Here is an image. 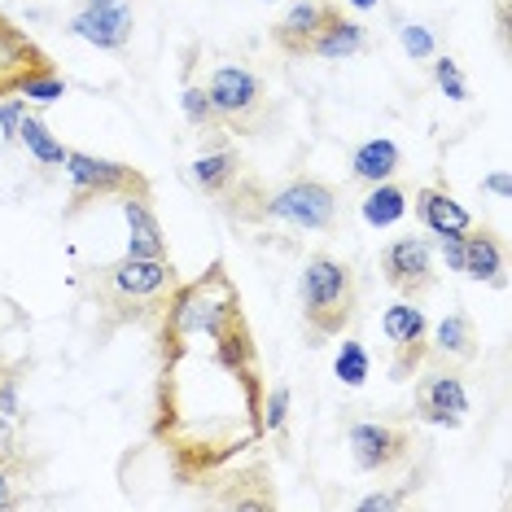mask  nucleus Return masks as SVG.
Listing matches in <instances>:
<instances>
[{
  "instance_id": "f03ea898",
  "label": "nucleus",
  "mask_w": 512,
  "mask_h": 512,
  "mask_svg": "<svg viewBox=\"0 0 512 512\" xmlns=\"http://www.w3.org/2000/svg\"><path fill=\"white\" fill-rule=\"evenodd\" d=\"M176 285V263L141 259V254H123V259L84 267V276H79V289L101 316V333L123 329V324H154Z\"/></svg>"
},
{
  "instance_id": "9d476101",
  "label": "nucleus",
  "mask_w": 512,
  "mask_h": 512,
  "mask_svg": "<svg viewBox=\"0 0 512 512\" xmlns=\"http://www.w3.org/2000/svg\"><path fill=\"white\" fill-rule=\"evenodd\" d=\"M412 416L421 425H438V429H460L469 421V390H464L460 372L438 359L434 372H425V377L416 381Z\"/></svg>"
},
{
  "instance_id": "cd10ccee",
  "label": "nucleus",
  "mask_w": 512,
  "mask_h": 512,
  "mask_svg": "<svg viewBox=\"0 0 512 512\" xmlns=\"http://www.w3.org/2000/svg\"><path fill=\"white\" fill-rule=\"evenodd\" d=\"M429 71H434V84L447 92L451 101H469V79H464V71H460L456 57L434 53V57H429Z\"/></svg>"
},
{
  "instance_id": "2f4dec72",
  "label": "nucleus",
  "mask_w": 512,
  "mask_h": 512,
  "mask_svg": "<svg viewBox=\"0 0 512 512\" xmlns=\"http://www.w3.org/2000/svg\"><path fill=\"white\" fill-rule=\"evenodd\" d=\"M0 464H31L27 460V442H22L14 416H0Z\"/></svg>"
},
{
  "instance_id": "f3484780",
  "label": "nucleus",
  "mask_w": 512,
  "mask_h": 512,
  "mask_svg": "<svg viewBox=\"0 0 512 512\" xmlns=\"http://www.w3.org/2000/svg\"><path fill=\"white\" fill-rule=\"evenodd\" d=\"M412 211L416 219L434 232V237H447V232H469L477 219L464 211V202H456V193L447 184H421L412 197Z\"/></svg>"
},
{
  "instance_id": "7c9ffc66",
  "label": "nucleus",
  "mask_w": 512,
  "mask_h": 512,
  "mask_svg": "<svg viewBox=\"0 0 512 512\" xmlns=\"http://www.w3.org/2000/svg\"><path fill=\"white\" fill-rule=\"evenodd\" d=\"M399 44L407 49V57H412V62H429V57L438 53L434 36H429L425 27H416V22H403V27H399Z\"/></svg>"
},
{
  "instance_id": "423d86ee",
  "label": "nucleus",
  "mask_w": 512,
  "mask_h": 512,
  "mask_svg": "<svg viewBox=\"0 0 512 512\" xmlns=\"http://www.w3.org/2000/svg\"><path fill=\"white\" fill-rule=\"evenodd\" d=\"M66 180H71V206L66 215L88 211L92 202H123V197H154V184L141 167L119 158H97L84 149H66Z\"/></svg>"
},
{
  "instance_id": "c85d7f7f",
  "label": "nucleus",
  "mask_w": 512,
  "mask_h": 512,
  "mask_svg": "<svg viewBox=\"0 0 512 512\" xmlns=\"http://www.w3.org/2000/svg\"><path fill=\"white\" fill-rule=\"evenodd\" d=\"M263 429L272 434L276 442H289V386H276L267 390V403H263Z\"/></svg>"
},
{
  "instance_id": "e433bc0d",
  "label": "nucleus",
  "mask_w": 512,
  "mask_h": 512,
  "mask_svg": "<svg viewBox=\"0 0 512 512\" xmlns=\"http://www.w3.org/2000/svg\"><path fill=\"white\" fill-rule=\"evenodd\" d=\"M346 5H351V9H359V14H368V9H377L381 0H346Z\"/></svg>"
},
{
  "instance_id": "c9c22d12",
  "label": "nucleus",
  "mask_w": 512,
  "mask_h": 512,
  "mask_svg": "<svg viewBox=\"0 0 512 512\" xmlns=\"http://www.w3.org/2000/svg\"><path fill=\"white\" fill-rule=\"evenodd\" d=\"M482 189H491V193H499V197H508V176H504V171H495V176H486V180H482Z\"/></svg>"
},
{
  "instance_id": "f257e3e1",
  "label": "nucleus",
  "mask_w": 512,
  "mask_h": 512,
  "mask_svg": "<svg viewBox=\"0 0 512 512\" xmlns=\"http://www.w3.org/2000/svg\"><path fill=\"white\" fill-rule=\"evenodd\" d=\"M267 372L246 298L224 259L171 289L154 320L149 438L176 486H215L232 464L259 456L267 429Z\"/></svg>"
},
{
  "instance_id": "4be33fe9",
  "label": "nucleus",
  "mask_w": 512,
  "mask_h": 512,
  "mask_svg": "<svg viewBox=\"0 0 512 512\" xmlns=\"http://www.w3.org/2000/svg\"><path fill=\"white\" fill-rule=\"evenodd\" d=\"M359 215H364L368 228H390V224H399V219L407 215V189H403V184H394V180L372 184L368 197L359 202Z\"/></svg>"
},
{
  "instance_id": "0eeeda50",
  "label": "nucleus",
  "mask_w": 512,
  "mask_h": 512,
  "mask_svg": "<svg viewBox=\"0 0 512 512\" xmlns=\"http://www.w3.org/2000/svg\"><path fill=\"white\" fill-rule=\"evenodd\" d=\"M206 92H211V106L219 114V127L237 136L259 132V123L267 119V84L250 66H219L206 79Z\"/></svg>"
},
{
  "instance_id": "dca6fc26",
  "label": "nucleus",
  "mask_w": 512,
  "mask_h": 512,
  "mask_svg": "<svg viewBox=\"0 0 512 512\" xmlns=\"http://www.w3.org/2000/svg\"><path fill=\"white\" fill-rule=\"evenodd\" d=\"M71 31L79 40L97 44L106 53H119L132 44V14L123 5H84L71 22Z\"/></svg>"
},
{
  "instance_id": "39448f33",
  "label": "nucleus",
  "mask_w": 512,
  "mask_h": 512,
  "mask_svg": "<svg viewBox=\"0 0 512 512\" xmlns=\"http://www.w3.org/2000/svg\"><path fill=\"white\" fill-rule=\"evenodd\" d=\"M254 224H285L302 232H333L342 224V197L320 176H294L281 189H267Z\"/></svg>"
},
{
  "instance_id": "20e7f679",
  "label": "nucleus",
  "mask_w": 512,
  "mask_h": 512,
  "mask_svg": "<svg viewBox=\"0 0 512 512\" xmlns=\"http://www.w3.org/2000/svg\"><path fill=\"white\" fill-rule=\"evenodd\" d=\"M193 184L202 189L211 202L237 224H254L259 215V202L267 193V184L250 171V162L237 154V145H215L206 154H197L193 162Z\"/></svg>"
},
{
  "instance_id": "bb28decb",
  "label": "nucleus",
  "mask_w": 512,
  "mask_h": 512,
  "mask_svg": "<svg viewBox=\"0 0 512 512\" xmlns=\"http://www.w3.org/2000/svg\"><path fill=\"white\" fill-rule=\"evenodd\" d=\"M22 372H27V364L22 359H9V355H0V416H22Z\"/></svg>"
},
{
  "instance_id": "412c9836",
  "label": "nucleus",
  "mask_w": 512,
  "mask_h": 512,
  "mask_svg": "<svg viewBox=\"0 0 512 512\" xmlns=\"http://www.w3.org/2000/svg\"><path fill=\"white\" fill-rule=\"evenodd\" d=\"M403 167V149L386 141V136H377V141H364L351 154V176L359 184H381V180H394Z\"/></svg>"
},
{
  "instance_id": "a211bd4d",
  "label": "nucleus",
  "mask_w": 512,
  "mask_h": 512,
  "mask_svg": "<svg viewBox=\"0 0 512 512\" xmlns=\"http://www.w3.org/2000/svg\"><path fill=\"white\" fill-rule=\"evenodd\" d=\"M154 197H123V219H127V254L141 259H171L167 250V232H162L154 215Z\"/></svg>"
},
{
  "instance_id": "7ed1b4c3",
  "label": "nucleus",
  "mask_w": 512,
  "mask_h": 512,
  "mask_svg": "<svg viewBox=\"0 0 512 512\" xmlns=\"http://www.w3.org/2000/svg\"><path fill=\"white\" fill-rule=\"evenodd\" d=\"M298 302H302V324H307L311 342H329V337H342L355 324L359 311V281L355 267L337 254L316 250L307 263H302L298 276Z\"/></svg>"
},
{
  "instance_id": "9b49d317",
  "label": "nucleus",
  "mask_w": 512,
  "mask_h": 512,
  "mask_svg": "<svg viewBox=\"0 0 512 512\" xmlns=\"http://www.w3.org/2000/svg\"><path fill=\"white\" fill-rule=\"evenodd\" d=\"M49 71H57L53 57L44 53L14 18L0 14V101L18 97V92L31 84V79L49 75Z\"/></svg>"
},
{
  "instance_id": "b1692460",
  "label": "nucleus",
  "mask_w": 512,
  "mask_h": 512,
  "mask_svg": "<svg viewBox=\"0 0 512 512\" xmlns=\"http://www.w3.org/2000/svg\"><path fill=\"white\" fill-rule=\"evenodd\" d=\"M180 106H184V119H189L197 132H224L219 127V114H215V106H211V92H206V84H184V92H180Z\"/></svg>"
},
{
  "instance_id": "ddd939ff",
  "label": "nucleus",
  "mask_w": 512,
  "mask_h": 512,
  "mask_svg": "<svg viewBox=\"0 0 512 512\" xmlns=\"http://www.w3.org/2000/svg\"><path fill=\"white\" fill-rule=\"evenodd\" d=\"M215 508H237V512H272L276 508V486H272V469L263 460L254 464H232L228 473L215 477Z\"/></svg>"
},
{
  "instance_id": "c756f323",
  "label": "nucleus",
  "mask_w": 512,
  "mask_h": 512,
  "mask_svg": "<svg viewBox=\"0 0 512 512\" xmlns=\"http://www.w3.org/2000/svg\"><path fill=\"white\" fill-rule=\"evenodd\" d=\"M22 101H40V106H53V101H62L66 97V79L57 75V71H49V75H36L27 88L18 92Z\"/></svg>"
},
{
  "instance_id": "393cba45",
  "label": "nucleus",
  "mask_w": 512,
  "mask_h": 512,
  "mask_svg": "<svg viewBox=\"0 0 512 512\" xmlns=\"http://www.w3.org/2000/svg\"><path fill=\"white\" fill-rule=\"evenodd\" d=\"M333 372H337L342 386H351V390L364 386L368 372H372V359L364 351V342H342V351H337V359H333Z\"/></svg>"
},
{
  "instance_id": "72a5a7b5",
  "label": "nucleus",
  "mask_w": 512,
  "mask_h": 512,
  "mask_svg": "<svg viewBox=\"0 0 512 512\" xmlns=\"http://www.w3.org/2000/svg\"><path fill=\"white\" fill-rule=\"evenodd\" d=\"M22 114H27V101H22V97L0 101V127H5L9 141H18V123H22Z\"/></svg>"
},
{
  "instance_id": "f8f14e48",
  "label": "nucleus",
  "mask_w": 512,
  "mask_h": 512,
  "mask_svg": "<svg viewBox=\"0 0 512 512\" xmlns=\"http://www.w3.org/2000/svg\"><path fill=\"white\" fill-rule=\"evenodd\" d=\"M381 276L399 298H425L429 289L438 285L434 272V254H429V241L421 237H394L386 250H381Z\"/></svg>"
},
{
  "instance_id": "aec40b11",
  "label": "nucleus",
  "mask_w": 512,
  "mask_h": 512,
  "mask_svg": "<svg viewBox=\"0 0 512 512\" xmlns=\"http://www.w3.org/2000/svg\"><path fill=\"white\" fill-rule=\"evenodd\" d=\"M320 14H324V0H298V5L272 27V44L285 57H307L311 36H316V27H320Z\"/></svg>"
},
{
  "instance_id": "2eb2a0df",
  "label": "nucleus",
  "mask_w": 512,
  "mask_h": 512,
  "mask_svg": "<svg viewBox=\"0 0 512 512\" xmlns=\"http://www.w3.org/2000/svg\"><path fill=\"white\" fill-rule=\"evenodd\" d=\"M469 281L491 285V289H508V254H504V237L486 224H473L464 232V267Z\"/></svg>"
},
{
  "instance_id": "1a4fd4ad",
  "label": "nucleus",
  "mask_w": 512,
  "mask_h": 512,
  "mask_svg": "<svg viewBox=\"0 0 512 512\" xmlns=\"http://www.w3.org/2000/svg\"><path fill=\"white\" fill-rule=\"evenodd\" d=\"M381 333L390 337V381H412L429 359V320L412 298H399L394 307L381 311Z\"/></svg>"
},
{
  "instance_id": "a878e982",
  "label": "nucleus",
  "mask_w": 512,
  "mask_h": 512,
  "mask_svg": "<svg viewBox=\"0 0 512 512\" xmlns=\"http://www.w3.org/2000/svg\"><path fill=\"white\" fill-rule=\"evenodd\" d=\"M31 495V464H0V512H14Z\"/></svg>"
},
{
  "instance_id": "6e6552de",
  "label": "nucleus",
  "mask_w": 512,
  "mask_h": 512,
  "mask_svg": "<svg viewBox=\"0 0 512 512\" xmlns=\"http://www.w3.org/2000/svg\"><path fill=\"white\" fill-rule=\"evenodd\" d=\"M346 442H351V460L359 473H394L421 447L412 429L390 421H355L346 429Z\"/></svg>"
},
{
  "instance_id": "4468645a",
  "label": "nucleus",
  "mask_w": 512,
  "mask_h": 512,
  "mask_svg": "<svg viewBox=\"0 0 512 512\" xmlns=\"http://www.w3.org/2000/svg\"><path fill=\"white\" fill-rule=\"evenodd\" d=\"M368 49V31L364 22L342 14V5H333V0H324V14H320V27L316 36H311V49L307 57H324V62H346V57L364 53Z\"/></svg>"
},
{
  "instance_id": "5701e85b",
  "label": "nucleus",
  "mask_w": 512,
  "mask_h": 512,
  "mask_svg": "<svg viewBox=\"0 0 512 512\" xmlns=\"http://www.w3.org/2000/svg\"><path fill=\"white\" fill-rule=\"evenodd\" d=\"M18 141L27 145V154L36 158V162H44V167H62L66 162V145L57 141V136L44 127V119L40 114H22V123H18Z\"/></svg>"
},
{
  "instance_id": "6ab92c4d",
  "label": "nucleus",
  "mask_w": 512,
  "mask_h": 512,
  "mask_svg": "<svg viewBox=\"0 0 512 512\" xmlns=\"http://www.w3.org/2000/svg\"><path fill=\"white\" fill-rule=\"evenodd\" d=\"M429 355L460 359V364H473V359L482 355V333H477V324H473L469 311H451V316L438 320L434 337H429Z\"/></svg>"
},
{
  "instance_id": "f704fd0d",
  "label": "nucleus",
  "mask_w": 512,
  "mask_h": 512,
  "mask_svg": "<svg viewBox=\"0 0 512 512\" xmlns=\"http://www.w3.org/2000/svg\"><path fill=\"white\" fill-rule=\"evenodd\" d=\"M438 250H442V259H447L451 272H460L464 267V232H447V237H438Z\"/></svg>"
},
{
  "instance_id": "473e14b6",
  "label": "nucleus",
  "mask_w": 512,
  "mask_h": 512,
  "mask_svg": "<svg viewBox=\"0 0 512 512\" xmlns=\"http://www.w3.org/2000/svg\"><path fill=\"white\" fill-rule=\"evenodd\" d=\"M421 482H403V486H394V491H377V495H364L359 499V508L364 512H386V508H403L407 499H412V491Z\"/></svg>"
},
{
  "instance_id": "4c0bfd02",
  "label": "nucleus",
  "mask_w": 512,
  "mask_h": 512,
  "mask_svg": "<svg viewBox=\"0 0 512 512\" xmlns=\"http://www.w3.org/2000/svg\"><path fill=\"white\" fill-rule=\"evenodd\" d=\"M88 5H123V0H88Z\"/></svg>"
}]
</instances>
